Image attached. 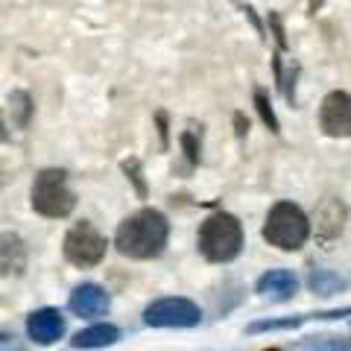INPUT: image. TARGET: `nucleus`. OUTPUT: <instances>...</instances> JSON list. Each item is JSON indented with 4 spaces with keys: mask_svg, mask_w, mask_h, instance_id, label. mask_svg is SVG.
<instances>
[{
    "mask_svg": "<svg viewBox=\"0 0 351 351\" xmlns=\"http://www.w3.org/2000/svg\"><path fill=\"white\" fill-rule=\"evenodd\" d=\"M243 249V226L232 214H211L199 228V252L214 263H228Z\"/></svg>",
    "mask_w": 351,
    "mask_h": 351,
    "instance_id": "nucleus-2",
    "label": "nucleus"
},
{
    "mask_svg": "<svg viewBox=\"0 0 351 351\" xmlns=\"http://www.w3.org/2000/svg\"><path fill=\"white\" fill-rule=\"evenodd\" d=\"M319 3H322V0H311V12H316V9H319Z\"/></svg>",
    "mask_w": 351,
    "mask_h": 351,
    "instance_id": "nucleus-18",
    "label": "nucleus"
},
{
    "mask_svg": "<svg viewBox=\"0 0 351 351\" xmlns=\"http://www.w3.org/2000/svg\"><path fill=\"white\" fill-rule=\"evenodd\" d=\"M68 307L76 316H85V319L103 316L108 311V293L100 287V284H80V287L71 293Z\"/></svg>",
    "mask_w": 351,
    "mask_h": 351,
    "instance_id": "nucleus-9",
    "label": "nucleus"
},
{
    "mask_svg": "<svg viewBox=\"0 0 351 351\" xmlns=\"http://www.w3.org/2000/svg\"><path fill=\"white\" fill-rule=\"evenodd\" d=\"M263 351H281V348H263Z\"/></svg>",
    "mask_w": 351,
    "mask_h": 351,
    "instance_id": "nucleus-19",
    "label": "nucleus"
},
{
    "mask_svg": "<svg viewBox=\"0 0 351 351\" xmlns=\"http://www.w3.org/2000/svg\"><path fill=\"white\" fill-rule=\"evenodd\" d=\"M255 290L261 295H267V299H272V302H287L295 295V290H299V278L287 269H269L258 278Z\"/></svg>",
    "mask_w": 351,
    "mask_h": 351,
    "instance_id": "nucleus-10",
    "label": "nucleus"
},
{
    "mask_svg": "<svg viewBox=\"0 0 351 351\" xmlns=\"http://www.w3.org/2000/svg\"><path fill=\"white\" fill-rule=\"evenodd\" d=\"M106 237L91 223H76L64 234V258L73 267H97L106 258Z\"/></svg>",
    "mask_w": 351,
    "mask_h": 351,
    "instance_id": "nucleus-5",
    "label": "nucleus"
},
{
    "mask_svg": "<svg viewBox=\"0 0 351 351\" xmlns=\"http://www.w3.org/2000/svg\"><path fill=\"white\" fill-rule=\"evenodd\" d=\"M295 351H351V337H307L304 343L295 346Z\"/></svg>",
    "mask_w": 351,
    "mask_h": 351,
    "instance_id": "nucleus-14",
    "label": "nucleus"
},
{
    "mask_svg": "<svg viewBox=\"0 0 351 351\" xmlns=\"http://www.w3.org/2000/svg\"><path fill=\"white\" fill-rule=\"evenodd\" d=\"M27 334H29L32 343H38V346L56 343V339H62V334H64V319H62V313L53 311V307H41V311L29 313V319H27Z\"/></svg>",
    "mask_w": 351,
    "mask_h": 351,
    "instance_id": "nucleus-8",
    "label": "nucleus"
},
{
    "mask_svg": "<svg viewBox=\"0 0 351 351\" xmlns=\"http://www.w3.org/2000/svg\"><path fill=\"white\" fill-rule=\"evenodd\" d=\"M167 234H170V226H167V219H164V214L156 211V208H144V211L132 214L120 223L114 246L120 255H126V258L149 261L164 252Z\"/></svg>",
    "mask_w": 351,
    "mask_h": 351,
    "instance_id": "nucleus-1",
    "label": "nucleus"
},
{
    "mask_svg": "<svg viewBox=\"0 0 351 351\" xmlns=\"http://www.w3.org/2000/svg\"><path fill=\"white\" fill-rule=\"evenodd\" d=\"M117 339H120V331L114 325H91L76 334L71 339V346L73 348H106V346H114Z\"/></svg>",
    "mask_w": 351,
    "mask_h": 351,
    "instance_id": "nucleus-13",
    "label": "nucleus"
},
{
    "mask_svg": "<svg viewBox=\"0 0 351 351\" xmlns=\"http://www.w3.org/2000/svg\"><path fill=\"white\" fill-rule=\"evenodd\" d=\"M319 126L325 135H334V138L351 135V94L331 91L325 97L319 108Z\"/></svg>",
    "mask_w": 351,
    "mask_h": 351,
    "instance_id": "nucleus-7",
    "label": "nucleus"
},
{
    "mask_svg": "<svg viewBox=\"0 0 351 351\" xmlns=\"http://www.w3.org/2000/svg\"><path fill=\"white\" fill-rule=\"evenodd\" d=\"M76 205V196L68 188V173L56 170V167H47L36 176L32 182V208L41 214V217H68Z\"/></svg>",
    "mask_w": 351,
    "mask_h": 351,
    "instance_id": "nucleus-4",
    "label": "nucleus"
},
{
    "mask_svg": "<svg viewBox=\"0 0 351 351\" xmlns=\"http://www.w3.org/2000/svg\"><path fill=\"white\" fill-rule=\"evenodd\" d=\"M307 284H311V290L316 295H334L339 290H346V281L339 276H334L331 269H313L311 278H307Z\"/></svg>",
    "mask_w": 351,
    "mask_h": 351,
    "instance_id": "nucleus-15",
    "label": "nucleus"
},
{
    "mask_svg": "<svg viewBox=\"0 0 351 351\" xmlns=\"http://www.w3.org/2000/svg\"><path fill=\"white\" fill-rule=\"evenodd\" d=\"M27 267V246L12 232H0V276H18Z\"/></svg>",
    "mask_w": 351,
    "mask_h": 351,
    "instance_id": "nucleus-11",
    "label": "nucleus"
},
{
    "mask_svg": "<svg viewBox=\"0 0 351 351\" xmlns=\"http://www.w3.org/2000/svg\"><path fill=\"white\" fill-rule=\"evenodd\" d=\"M307 237H311V223H307L302 208L293 202H278L263 223V240L281 252L302 249Z\"/></svg>",
    "mask_w": 351,
    "mask_h": 351,
    "instance_id": "nucleus-3",
    "label": "nucleus"
},
{
    "mask_svg": "<svg viewBox=\"0 0 351 351\" xmlns=\"http://www.w3.org/2000/svg\"><path fill=\"white\" fill-rule=\"evenodd\" d=\"M346 226V205L339 199H325L316 211V232L322 240H334Z\"/></svg>",
    "mask_w": 351,
    "mask_h": 351,
    "instance_id": "nucleus-12",
    "label": "nucleus"
},
{
    "mask_svg": "<svg viewBox=\"0 0 351 351\" xmlns=\"http://www.w3.org/2000/svg\"><path fill=\"white\" fill-rule=\"evenodd\" d=\"M307 316H287V319H261V322H252L246 331L249 334H261V331H287V328H299Z\"/></svg>",
    "mask_w": 351,
    "mask_h": 351,
    "instance_id": "nucleus-16",
    "label": "nucleus"
},
{
    "mask_svg": "<svg viewBox=\"0 0 351 351\" xmlns=\"http://www.w3.org/2000/svg\"><path fill=\"white\" fill-rule=\"evenodd\" d=\"M255 103H258V112H261V117H263V123H267L272 132H278V120H276V114H272V106H269V100H267V94L258 91V94H255Z\"/></svg>",
    "mask_w": 351,
    "mask_h": 351,
    "instance_id": "nucleus-17",
    "label": "nucleus"
},
{
    "mask_svg": "<svg viewBox=\"0 0 351 351\" xmlns=\"http://www.w3.org/2000/svg\"><path fill=\"white\" fill-rule=\"evenodd\" d=\"M199 319L202 311L188 299H158L144 311V322L152 328H193Z\"/></svg>",
    "mask_w": 351,
    "mask_h": 351,
    "instance_id": "nucleus-6",
    "label": "nucleus"
}]
</instances>
